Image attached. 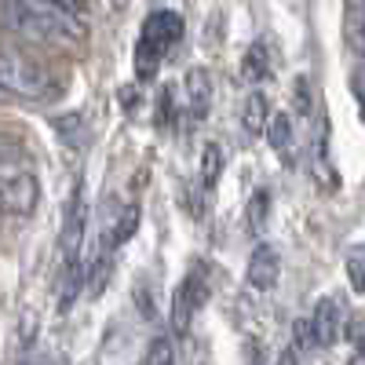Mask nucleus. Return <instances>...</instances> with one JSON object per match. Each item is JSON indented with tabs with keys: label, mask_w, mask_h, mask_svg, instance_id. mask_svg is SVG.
Returning <instances> with one entry per match:
<instances>
[{
	"label": "nucleus",
	"mask_w": 365,
	"mask_h": 365,
	"mask_svg": "<svg viewBox=\"0 0 365 365\" xmlns=\"http://www.w3.org/2000/svg\"><path fill=\"white\" fill-rule=\"evenodd\" d=\"M55 128L63 139H77V128H81V113H66V117H55Z\"/></svg>",
	"instance_id": "aec40b11"
},
{
	"label": "nucleus",
	"mask_w": 365,
	"mask_h": 365,
	"mask_svg": "<svg viewBox=\"0 0 365 365\" xmlns=\"http://www.w3.org/2000/svg\"><path fill=\"white\" fill-rule=\"evenodd\" d=\"M267 143H270V150H278L282 158L292 150V120H289V113H274V117H270Z\"/></svg>",
	"instance_id": "4468645a"
},
{
	"label": "nucleus",
	"mask_w": 365,
	"mask_h": 365,
	"mask_svg": "<svg viewBox=\"0 0 365 365\" xmlns=\"http://www.w3.org/2000/svg\"><path fill=\"white\" fill-rule=\"evenodd\" d=\"M212 296V270L205 263H194L190 274L182 278V285L172 292V332L175 336H187L197 311L208 303Z\"/></svg>",
	"instance_id": "39448f33"
},
{
	"label": "nucleus",
	"mask_w": 365,
	"mask_h": 365,
	"mask_svg": "<svg viewBox=\"0 0 365 365\" xmlns=\"http://www.w3.org/2000/svg\"><path fill=\"white\" fill-rule=\"evenodd\" d=\"M48 4H58V8H66L73 15H84L88 11V0H48Z\"/></svg>",
	"instance_id": "5701e85b"
},
{
	"label": "nucleus",
	"mask_w": 365,
	"mask_h": 365,
	"mask_svg": "<svg viewBox=\"0 0 365 365\" xmlns=\"http://www.w3.org/2000/svg\"><path fill=\"white\" fill-rule=\"evenodd\" d=\"M274 365H299V358H296V347H285L282 354H278V361Z\"/></svg>",
	"instance_id": "b1692460"
},
{
	"label": "nucleus",
	"mask_w": 365,
	"mask_h": 365,
	"mask_svg": "<svg viewBox=\"0 0 365 365\" xmlns=\"http://www.w3.org/2000/svg\"><path fill=\"white\" fill-rule=\"evenodd\" d=\"M347 365H365V347H358L354 354H351V361Z\"/></svg>",
	"instance_id": "a878e982"
},
{
	"label": "nucleus",
	"mask_w": 365,
	"mask_h": 365,
	"mask_svg": "<svg viewBox=\"0 0 365 365\" xmlns=\"http://www.w3.org/2000/svg\"><path fill=\"white\" fill-rule=\"evenodd\" d=\"M84 234H88V201H84V187L77 182V190L70 194V205H66L63 237H58V249H63V270L84 267V263H81V252H84Z\"/></svg>",
	"instance_id": "423d86ee"
},
{
	"label": "nucleus",
	"mask_w": 365,
	"mask_h": 365,
	"mask_svg": "<svg viewBox=\"0 0 365 365\" xmlns=\"http://www.w3.org/2000/svg\"><path fill=\"white\" fill-rule=\"evenodd\" d=\"M237 77L245 81V84H259V81L270 77V48H267V41H256L245 55H241Z\"/></svg>",
	"instance_id": "9b49d317"
},
{
	"label": "nucleus",
	"mask_w": 365,
	"mask_h": 365,
	"mask_svg": "<svg viewBox=\"0 0 365 365\" xmlns=\"http://www.w3.org/2000/svg\"><path fill=\"white\" fill-rule=\"evenodd\" d=\"M19 365H51V358L48 354H26Z\"/></svg>",
	"instance_id": "393cba45"
},
{
	"label": "nucleus",
	"mask_w": 365,
	"mask_h": 365,
	"mask_svg": "<svg viewBox=\"0 0 365 365\" xmlns=\"http://www.w3.org/2000/svg\"><path fill=\"white\" fill-rule=\"evenodd\" d=\"M146 365H175V347L168 336H154L146 347Z\"/></svg>",
	"instance_id": "a211bd4d"
},
{
	"label": "nucleus",
	"mask_w": 365,
	"mask_h": 365,
	"mask_svg": "<svg viewBox=\"0 0 365 365\" xmlns=\"http://www.w3.org/2000/svg\"><path fill=\"white\" fill-rule=\"evenodd\" d=\"M351 88H354V99H358V113H361V120H365V66H361V70H354Z\"/></svg>",
	"instance_id": "412c9836"
},
{
	"label": "nucleus",
	"mask_w": 365,
	"mask_h": 365,
	"mask_svg": "<svg viewBox=\"0 0 365 365\" xmlns=\"http://www.w3.org/2000/svg\"><path fill=\"white\" fill-rule=\"evenodd\" d=\"M278 274H282V256H278V249L267 245V241H259V245L252 249V256H249L245 282H249L256 292H270L274 285H278Z\"/></svg>",
	"instance_id": "0eeeda50"
},
{
	"label": "nucleus",
	"mask_w": 365,
	"mask_h": 365,
	"mask_svg": "<svg viewBox=\"0 0 365 365\" xmlns=\"http://www.w3.org/2000/svg\"><path fill=\"white\" fill-rule=\"evenodd\" d=\"M292 336H296V347H299V351H303V347H311V344H314L311 322H296V325H292Z\"/></svg>",
	"instance_id": "4be33fe9"
},
{
	"label": "nucleus",
	"mask_w": 365,
	"mask_h": 365,
	"mask_svg": "<svg viewBox=\"0 0 365 365\" xmlns=\"http://www.w3.org/2000/svg\"><path fill=\"white\" fill-rule=\"evenodd\" d=\"M223 165H227L223 146H220V143H205V150H201V175H197V182H201L205 194L216 190V182H220V175H223Z\"/></svg>",
	"instance_id": "ddd939ff"
},
{
	"label": "nucleus",
	"mask_w": 365,
	"mask_h": 365,
	"mask_svg": "<svg viewBox=\"0 0 365 365\" xmlns=\"http://www.w3.org/2000/svg\"><path fill=\"white\" fill-rule=\"evenodd\" d=\"M0 8H4V22L29 41L81 44L88 37L84 15H73L58 4H48V0H0Z\"/></svg>",
	"instance_id": "f257e3e1"
},
{
	"label": "nucleus",
	"mask_w": 365,
	"mask_h": 365,
	"mask_svg": "<svg viewBox=\"0 0 365 365\" xmlns=\"http://www.w3.org/2000/svg\"><path fill=\"white\" fill-rule=\"evenodd\" d=\"M311 332H314V344L318 347H332L344 332V307L336 296H322L314 303V314H311Z\"/></svg>",
	"instance_id": "6e6552de"
},
{
	"label": "nucleus",
	"mask_w": 365,
	"mask_h": 365,
	"mask_svg": "<svg viewBox=\"0 0 365 365\" xmlns=\"http://www.w3.org/2000/svg\"><path fill=\"white\" fill-rule=\"evenodd\" d=\"M182 88H187V110H190V117L205 120L212 113V73L205 66H190Z\"/></svg>",
	"instance_id": "1a4fd4ad"
},
{
	"label": "nucleus",
	"mask_w": 365,
	"mask_h": 365,
	"mask_svg": "<svg viewBox=\"0 0 365 365\" xmlns=\"http://www.w3.org/2000/svg\"><path fill=\"white\" fill-rule=\"evenodd\" d=\"M154 120H158V128H172V120H175V84H165L161 88Z\"/></svg>",
	"instance_id": "f3484780"
},
{
	"label": "nucleus",
	"mask_w": 365,
	"mask_h": 365,
	"mask_svg": "<svg viewBox=\"0 0 365 365\" xmlns=\"http://www.w3.org/2000/svg\"><path fill=\"white\" fill-rule=\"evenodd\" d=\"M135 227H139V205H128V208H125V212H120V216L113 220V227H110L106 234H110L113 245H125V241L135 234Z\"/></svg>",
	"instance_id": "2eb2a0df"
},
{
	"label": "nucleus",
	"mask_w": 365,
	"mask_h": 365,
	"mask_svg": "<svg viewBox=\"0 0 365 365\" xmlns=\"http://www.w3.org/2000/svg\"><path fill=\"white\" fill-rule=\"evenodd\" d=\"M270 208H274V197H270L267 187H259V190L249 197V205H245V230H249L252 237H263V230H267V223H270Z\"/></svg>",
	"instance_id": "f8f14e48"
},
{
	"label": "nucleus",
	"mask_w": 365,
	"mask_h": 365,
	"mask_svg": "<svg viewBox=\"0 0 365 365\" xmlns=\"http://www.w3.org/2000/svg\"><path fill=\"white\" fill-rule=\"evenodd\" d=\"M241 128H245L249 135H263L270 128V99L259 88L241 99Z\"/></svg>",
	"instance_id": "9d476101"
},
{
	"label": "nucleus",
	"mask_w": 365,
	"mask_h": 365,
	"mask_svg": "<svg viewBox=\"0 0 365 365\" xmlns=\"http://www.w3.org/2000/svg\"><path fill=\"white\" fill-rule=\"evenodd\" d=\"M41 201V179L34 168H26L19 161H0V212L8 216H34V208Z\"/></svg>",
	"instance_id": "20e7f679"
},
{
	"label": "nucleus",
	"mask_w": 365,
	"mask_h": 365,
	"mask_svg": "<svg viewBox=\"0 0 365 365\" xmlns=\"http://www.w3.org/2000/svg\"><path fill=\"white\" fill-rule=\"evenodd\" d=\"M292 99H296V110H299V117H307L311 110H314V96H311V81L307 77H296V84H292Z\"/></svg>",
	"instance_id": "6ab92c4d"
},
{
	"label": "nucleus",
	"mask_w": 365,
	"mask_h": 365,
	"mask_svg": "<svg viewBox=\"0 0 365 365\" xmlns=\"http://www.w3.org/2000/svg\"><path fill=\"white\" fill-rule=\"evenodd\" d=\"M182 29H187V22H182L179 11H154L143 22L139 44H135V77L139 81H150L161 70L165 55L182 41Z\"/></svg>",
	"instance_id": "f03ea898"
},
{
	"label": "nucleus",
	"mask_w": 365,
	"mask_h": 365,
	"mask_svg": "<svg viewBox=\"0 0 365 365\" xmlns=\"http://www.w3.org/2000/svg\"><path fill=\"white\" fill-rule=\"evenodd\" d=\"M358 41H361V48H365V11H361V26H358Z\"/></svg>",
	"instance_id": "bb28decb"
},
{
	"label": "nucleus",
	"mask_w": 365,
	"mask_h": 365,
	"mask_svg": "<svg viewBox=\"0 0 365 365\" xmlns=\"http://www.w3.org/2000/svg\"><path fill=\"white\" fill-rule=\"evenodd\" d=\"M0 91L19 99H48L55 91V77L37 58H29L15 48H0Z\"/></svg>",
	"instance_id": "7ed1b4c3"
},
{
	"label": "nucleus",
	"mask_w": 365,
	"mask_h": 365,
	"mask_svg": "<svg viewBox=\"0 0 365 365\" xmlns=\"http://www.w3.org/2000/svg\"><path fill=\"white\" fill-rule=\"evenodd\" d=\"M347 282L354 292H365V245H354L347 252Z\"/></svg>",
	"instance_id": "dca6fc26"
}]
</instances>
